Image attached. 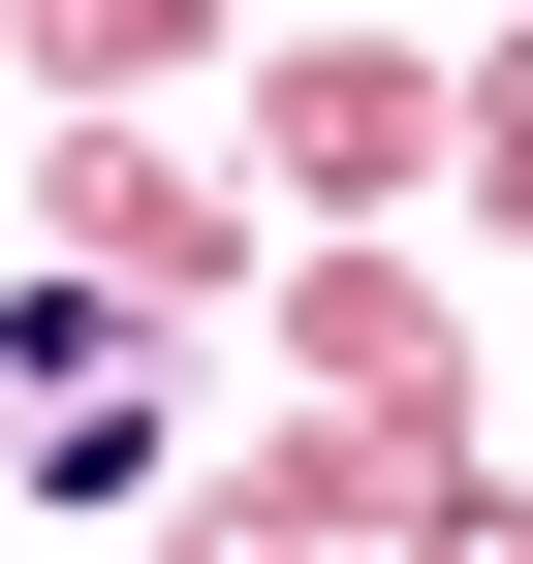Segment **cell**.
Segmentation results:
<instances>
[{
	"instance_id": "obj_1",
	"label": "cell",
	"mask_w": 533,
	"mask_h": 564,
	"mask_svg": "<svg viewBox=\"0 0 533 564\" xmlns=\"http://www.w3.org/2000/svg\"><path fill=\"white\" fill-rule=\"evenodd\" d=\"M0 377H32V470H63V502H157V440H188V345L126 314V282H32V314H0Z\"/></svg>"
}]
</instances>
